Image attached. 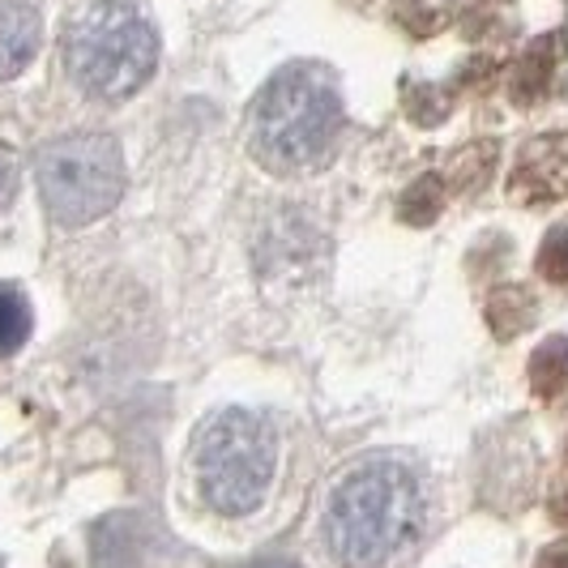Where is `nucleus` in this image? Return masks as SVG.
<instances>
[{
  "label": "nucleus",
  "instance_id": "nucleus-1",
  "mask_svg": "<svg viewBox=\"0 0 568 568\" xmlns=\"http://www.w3.org/2000/svg\"><path fill=\"white\" fill-rule=\"evenodd\" d=\"M424 526V479L406 462L372 457L334 484L321 517V539L342 568H389L419 547Z\"/></svg>",
  "mask_w": 568,
  "mask_h": 568
},
{
  "label": "nucleus",
  "instance_id": "nucleus-2",
  "mask_svg": "<svg viewBox=\"0 0 568 568\" xmlns=\"http://www.w3.org/2000/svg\"><path fill=\"white\" fill-rule=\"evenodd\" d=\"M342 129V94L329 69L286 64L253 108V154L270 171H304L329 154Z\"/></svg>",
  "mask_w": 568,
  "mask_h": 568
},
{
  "label": "nucleus",
  "instance_id": "nucleus-3",
  "mask_svg": "<svg viewBox=\"0 0 568 568\" xmlns=\"http://www.w3.org/2000/svg\"><path fill=\"white\" fill-rule=\"evenodd\" d=\"M64 64L94 99H129L159 69V30L129 0H94L69 22Z\"/></svg>",
  "mask_w": 568,
  "mask_h": 568
},
{
  "label": "nucleus",
  "instance_id": "nucleus-4",
  "mask_svg": "<svg viewBox=\"0 0 568 568\" xmlns=\"http://www.w3.org/2000/svg\"><path fill=\"white\" fill-rule=\"evenodd\" d=\"M283 445L278 432L253 410H219L201 427L193 470H197L201 500L223 517H248L265 505L270 487L278 479Z\"/></svg>",
  "mask_w": 568,
  "mask_h": 568
},
{
  "label": "nucleus",
  "instance_id": "nucleus-5",
  "mask_svg": "<svg viewBox=\"0 0 568 568\" xmlns=\"http://www.w3.org/2000/svg\"><path fill=\"white\" fill-rule=\"evenodd\" d=\"M39 197L60 227H90L124 197V154L108 133H69L39 150Z\"/></svg>",
  "mask_w": 568,
  "mask_h": 568
},
{
  "label": "nucleus",
  "instance_id": "nucleus-6",
  "mask_svg": "<svg viewBox=\"0 0 568 568\" xmlns=\"http://www.w3.org/2000/svg\"><path fill=\"white\" fill-rule=\"evenodd\" d=\"M43 43V18L22 0H0V82L18 78Z\"/></svg>",
  "mask_w": 568,
  "mask_h": 568
},
{
  "label": "nucleus",
  "instance_id": "nucleus-7",
  "mask_svg": "<svg viewBox=\"0 0 568 568\" xmlns=\"http://www.w3.org/2000/svg\"><path fill=\"white\" fill-rule=\"evenodd\" d=\"M530 389L542 402L568 398V338H547L530 355Z\"/></svg>",
  "mask_w": 568,
  "mask_h": 568
},
{
  "label": "nucleus",
  "instance_id": "nucleus-8",
  "mask_svg": "<svg viewBox=\"0 0 568 568\" xmlns=\"http://www.w3.org/2000/svg\"><path fill=\"white\" fill-rule=\"evenodd\" d=\"M535 316H539V308H535V300H530L521 286L496 291V300L487 304V321H491V329H496L500 338H513V334H521V329H526Z\"/></svg>",
  "mask_w": 568,
  "mask_h": 568
},
{
  "label": "nucleus",
  "instance_id": "nucleus-9",
  "mask_svg": "<svg viewBox=\"0 0 568 568\" xmlns=\"http://www.w3.org/2000/svg\"><path fill=\"white\" fill-rule=\"evenodd\" d=\"M30 338V304L18 286H0V355H13Z\"/></svg>",
  "mask_w": 568,
  "mask_h": 568
},
{
  "label": "nucleus",
  "instance_id": "nucleus-10",
  "mask_svg": "<svg viewBox=\"0 0 568 568\" xmlns=\"http://www.w3.org/2000/svg\"><path fill=\"white\" fill-rule=\"evenodd\" d=\"M398 214L410 227H427V223L440 214V180H432V175L415 180V184L406 189V197H402Z\"/></svg>",
  "mask_w": 568,
  "mask_h": 568
},
{
  "label": "nucleus",
  "instance_id": "nucleus-11",
  "mask_svg": "<svg viewBox=\"0 0 568 568\" xmlns=\"http://www.w3.org/2000/svg\"><path fill=\"white\" fill-rule=\"evenodd\" d=\"M539 274L547 278L551 286H568V223L547 231V240H542L539 248Z\"/></svg>",
  "mask_w": 568,
  "mask_h": 568
},
{
  "label": "nucleus",
  "instance_id": "nucleus-12",
  "mask_svg": "<svg viewBox=\"0 0 568 568\" xmlns=\"http://www.w3.org/2000/svg\"><path fill=\"white\" fill-rule=\"evenodd\" d=\"M13 193H18V154L0 142V210L13 205Z\"/></svg>",
  "mask_w": 568,
  "mask_h": 568
},
{
  "label": "nucleus",
  "instance_id": "nucleus-13",
  "mask_svg": "<svg viewBox=\"0 0 568 568\" xmlns=\"http://www.w3.org/2000/svg\"><path fill=\"white\" fill-rule=\"evenodd\" d=\"M551 521H556L560 530H568V484H560L551 491Z\"/></svg>",
  "mask_w": 568,
  "mask_h": 568
},
{
  "label": "nucleus",
  "instance_id": "nucleus-14",
  "mask_svg": "<svg viewBox=\"0 0 568 568\" xmlns=\"http://www.w3.org/2000/svg\"><path fill=\"white\" fill-rule=\"evenodd\" d=\"M535 568H568V542H556V547H547Z\"/></svg>",
  "mask_w": 568,
  "mask_h": 568
},
{
  "label": "nucleus",
  "instance_id": "nucleus-15",
  "mask_svg": "<svg viewBox=\"0 0 568 568\" xmlns=\"http://www.w3.org/2000/svg\"><path fill=\"white\" fill-rule=\"evenodd\" d=\"M244 568H295V565H283V560H256V565H244Z\"/></svg>",
  "mask_w": 568,
  "mask_h": 568
},
{
  "label": "nucleus",
  "instance_id": "nucleus-16",
  "mask_svg": "<svg viewBox=\"0 0 568 568\" xmlns=\"http://www.w3.org/2000/svg\"><path fill=\"white\" fill-rule=\"evenodd\" d=\"M565 454H568V445H565Z\"/></svg>",
  "mask_w": 568,
  "mask_h": 568
}]
</instances>
